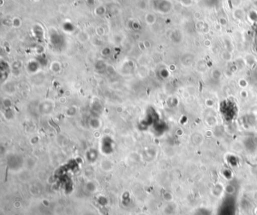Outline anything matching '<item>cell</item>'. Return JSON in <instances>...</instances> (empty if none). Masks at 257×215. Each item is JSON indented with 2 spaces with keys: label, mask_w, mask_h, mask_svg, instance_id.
I'll return each mask as SVG.
<instances>
[{
  "label": "cell",
  "mask_w": 257,
  "mask_h": 215,
  "mask_svg": "<svg viewBox=\"0 0 257 215\" xmlns=\"http://www.w3.org/2000/svg\"><path fill=\"white\" fill-rule=\"evenodd\" d=\"M236 204L226 201L219 206L217 215H236Z\"/></svg>",
  "instance_id": "6da1fadb"
}]
</instances>
